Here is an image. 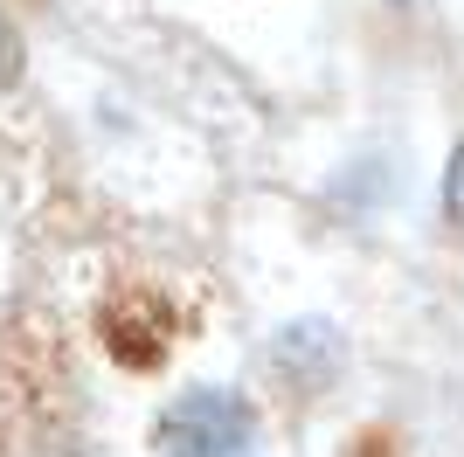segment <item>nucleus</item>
Wrapping results in <instances>:
<instances>
[{"label": "nucleus", "mask_w": 464, "mask_h": 457, "mask_svg": "<svg viewBox=\"0 0 464 457\" xmlns=\"http://www.w3.org/2000/svg\"><path fill=\"white\" fill-rule=\"evenodd\" d=\"M264 361H271V374L291 381V388H333L340 367H347V333L333 319H319V312H298V319L271 326Z\"/></svg>", "instance_id": "2"}, {"label": "nucleus", "mask_w": 464, "mask_h": 457, "mask_svg": "<svg viewBox=\"0 0 464 457\" xmlns=\"http://www.w3.org/2000/svg\"><path fill=\"white\" fill-rule=\"evenodd\" d=\"M160 457H256V409L236 388H188L153 423Z\"/></svg>", "instance_id": "1"}, {"label": "nucleus", "mask_w": 464, "mask_h": 457, "mask_svg": "<svg viewBox=\"0 0 464 457\" xmlns=\"http://www.w3.org/2000/svg\"><path fill=\"white\" fill-rule=\"evenodd\" d=\"M395 7H409V0H395Z\"/></svg>", "instance_id": "5"}, {"label": "nucleus", "mask_w": 464, "mask_h": 457, "mask_svg": "<svg viewBox=\"0 0 464 457\" xmlns=\"http://www.w3.org/2000/svg\"><path fill=\"white\" fill-rule=\"evenodd\" d=\"M21 76V35L7 28V15H0V83H14Z\"/></svg>", "instance_id": "4"}, {"label": "nucleus", "mask_w": 464, "mask_h": 457, "mask_svg": "<svg viewBox=\"0 0 464 457\" xmlns=\"http://www.w3.org/2000/svg\"><path fill=\"white\" fill-rule=\"evenodd\" d=\"M444 222L464 228V139L450 146V160H444Z\"/></svg>", "instance_id": "3"}]
</instances>
